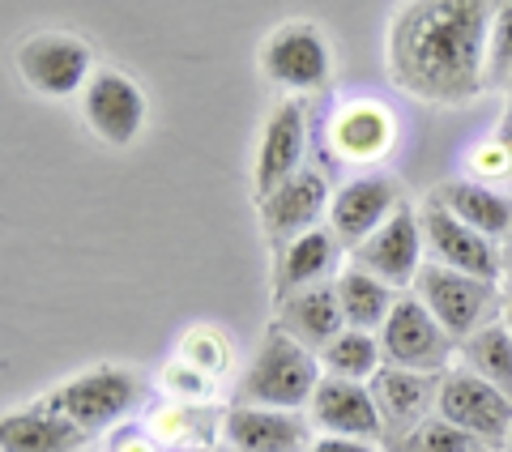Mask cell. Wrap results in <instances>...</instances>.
Returning <instances> with one entry per match:
<instances>
[{"instance_id":"26","label":"cell","mask_w":512,"mask_h":452,"mask_svg":"<svg viewBox=\"0 0 512 452\" xmlns=\"http://www.w3.org/2000/svg\"><path fill=\"white\" fill-rule=\"evenodd\" d=\"M180 359L192 363L197 371H205L210 380H218L222 371H231L235 350H231V342H227V333H222V329H214V325H192L180 337Z\"/></svg>"},{"instance_id":"12","label":"cell","mask_w":512,"mask_h":452,"mask_svg":"<svg viewBox=\"0 0 512 452\" xmlns=\"http://www.w3.org/2000/svg\"><path fill=\"white\" fill-rule=\"evenodd\" d=\"M419 226H423V244H427V252H431V261L436 265L470 273V278H483V282H500L504 252H500L495 239L470 231V226H461L436 201H427L419 209Z\"/></svg>"},{"instance_id":"20","label":"cell","mask_w":512,"mask_h":452,"mask_svg":"<svg viewBox=\"0 0 512 452\" xmlns=\"http://www.w3.org/2000/svg\"><path fill=\"white\" fill-rule=\"evenodd\" d=\"M431 201L440 209H448L461 226L487 235V239H508L512 235V197H504L500 188H487V184H474V180H444Z\"/></svg>"},{"instance_id":"9","label":"cell","mask_w":512,"mask_h":452,"mask_svg":"<svg viewBox=\"0 0 512 452\" xmlns=\"http://www.w3.org/2000/svg\"><path fill=\"white\" fill-rule=\"evenodd\" d=\"M402 205H406V197H402V180H397V175H384V171L355 175V180H346L338 192H333V201H329V231H333V239H338L342 248L355 252Z\"/></svg>"},{"instance_id":"28","label":"cell","mask_w":512,"mask_h":452,"mask_svg":"<svg viewBox=\"0 0 512 452\" xmlns=\"http://www.w3.org/2000/svg\"><path fill=\"white\" fill-rule=\"evenodd\" d=\"M158 389H163L167 397H175V401H205L214 393V380L205 376V371H197L192 363H184V359H171L163 367V376H158Z\"/></svg>"},{"instance_id":"16","label":"cell","mask_w":512,"mask_h":452,"mask_svg":"<svg viewBox=\"0 0 512 452\" xmlns=\"http://www.w3.org/2000/svg\"><path fill=\"white\" fill-rule=\"evenodd\" d=\"M397 141V116L376 99L346 103L329 124V150L342 163H380Z\"/></svg>"},{"instance_id":"7","label":"cell","mask_w":512,"mask_h":452,"mask_svg":"<svg viewBox=\"0 0 512 452\" xmlns=\"http://www.w3.org/2000/svg\"><path fill=\"white\" fill-rule=\"evenodd\" d=\"M436 414L444 423L474 435V440L491 452L500 448L512 431V397L500 393L495 384H487L483 376H474L470 367H457V371H444L440 376Z\"/></svg>"},{"instance_id":"23","label":"cell","mask_w":512,"mask_h":452,"mask_svg":"<svg viewBox=\"0 0 512 452\" xmlns=\"http://www.w3.org/2000/svg\"><path fill=\"white\" fill-rule=\"evenodd\" d=\"M338 299H342V312H346V329H363V333H380L384 320H389L397 308L393 286L372 278V273L359 269V265H346L338 273Z\"/></svg>"},{"instance_id":"6","label":"cell","mask_w":512,"mask_h":452,"mask_svg":"<svg viewBox=\"0 0 512 452\" xmlns=\"http://www.w3.org/2000/svg\"><path fill=\"white\" fill-rule=\"evenodd\" d=\"M414 299L440 320V329L453 337V342H470L478 329L491 325V312L500 295H495V282L483 278H470V273H457V269H444L436 261H427L414 278Z\"/></svg>"},{"instance_id":"8","label":"cell","mask_w":512,"mask_h":452,"mask_svg":"<svg viewBox=\"0 0 512 452\" xmlns=\"http://www.w3.org/2000/svg\"><path fill=\"white\" fill-rule=\"evenodd\" d=\"M82 120L94 137L111 150H128L150 120V99L137 77L124 69H99L82 90Z\"/></svg>"},{"instance_id":"25","label":"cell","mask_w":512,"mask_h":452,"mask_svg":"<svg viewBox=\"0 0 512 452\" xmlns=\"http://www.w3.org/2000/svg\"><path fill=\"white\" fill-rule=\"evenodd\" d=\"M461 354H466V367L474 376H483L487 384L512 397V329L504 320H491L470 342H461Z\"/></svg>"},{"instance_id":"24","label":"cell","mask_w":512,"mask_h":452,"mask_svg":"<svg viewBox=\"0 0 512 452\" xmlns=\"http://www.w3.org/2000/svg\"><path fill=\"white\" fill-rule=\"evenodd\" d=\"M320 367H325V376H333V380H355V384L376 380L384 371L380 337L363 333V329H346L320 350Z\"/></svg>"},{"instance_id":"18","label":"cell","mask_w":512,"mask_h":452,"mask_svg":"<svg viewBox=\"0 0 512 452\" xmlns=\"http://www.w3.org/2000/svg\"><path fill=\"white\" fill-rule=\"evenodd\" d=\"M338 256H342V244L333 239L329 226H316V231L291 239L286 248H278V261H274V299L325 286L329 278L338 282L342 273Z\"/></svg>"},{"instance_id":"2","label":"cell","mask_w":512,"mask_h":452,"mask_svg":"<svg viewBox=\"0 0 512 452\" xmlns=\"http://www.w3.org/2000/svg\"><path fill=\"white\" fill-rule=\"evenodd\" d=\"M325 380L320 354L299 346L295 337H286L278 325L265 333V342L256 346L252 363L239 376V406H265V410H308L312 397Z\"/></svg>"},{"instance_id":"34","label":"cell","mask_w":512,"mask_h":452,"mask_svg":"<svg viewBox=\"0 0 512 452\" xmlns=\"http://www.w3.org/2000/svg\"><path fill=\"white\" fill-rule=\"evenodd\" d=\"M180 452H214V448H180Z\"/></svg>"},{"instance_id":"19","label":"cell","mask_w":512,"mask_h":452,"mask_svg":"<svg viewBox=\"0 0 512 452\" xmlns=\"http://www.w3.org/2000/svg\"><path fill=\"white\" fill-rule=\"evenodd\" d=\"M278 329L286 337H295L299 346H308L312 354H320L333 337L346 333L338 282H325V286H312V290H299V295L278 299Z\"/></svg>"},{"instance_id":"30","label":"cell","mask_w":512,"mask_h":452,"mask_svg":"<svg viewBox=\"0 0 512 452\" xmlns=\"http://www.w3.org/2000/svg\"><path fill=\"white\" fill-rule=\"evenodd\" d=\"M111 452H158V444L150 431L124 427V431H116V440H111Z\"/></svg>"},{"instance_id":"15","label":"cell","mask_w":512,"mask_h":452,"mask_svg":"<svg viewBox=\"0 0 512 452\" xmlns=\"http://www.w3.org/2000/svg\"><path fill=\"white\" fill-rule=\"evenodd\" d=\"M312 427L320 435H346V440H376L384 431V418H380V406L367 384H355V380H333L325 376L320 389L312 397Z\"/></svg>"},{"instance_id":"33","label":"cell","mask_w":512,"mask_h":452,"mask_svg":"<svg viewBox=\"0 0 512 452\" xmlns=\"http://www.w3.org/2000/svg\"><path fill=\"white\" fill-rule=\"evenodd\" d=\"M504 265H512V235H508V252H504Z\"/></svg>"},{"instance_id":"32","label":"cell","mask_w":512,"mask_h":452,"mask_svg":"<svg viewBox=\"0 0 512 452\" xmlns=\"http://www.w3.org/2000/svg\"><path fill=\"white\" fill-rule=\"evenodd\" d=\"M504 325L512 329V286L504 290Z\"/></svg>"},{"instance_id":"27","label":"cell","mask_w":512,"mask_h":452,"mask_svg":"<svg viewBox=\"0 0 512 452\" xmlns=\"http://www.w3.org/2000/svg\"><path fill=\"white\" fill-rule=\"evenodd\" d=\"M483 444L474 440V435H466L461 427L444 423V418H427V423H419L410 435H406V452H478Z\"/></svg>"},{"instance_id":"1","label":"cell","mask_w":512,"mask_h":452,"mask_svg":"<svg viewBox=\"0 0 512 452\" xmlns=\"http://www.w3.org/2000/svg\"><path fill=\"white\" fill-rule=\"evenodd\" d=\"M495 5L483 0H410L389 22V77L436 107L470 103L487 90Z\"/></svg>"},{"instance_id":"21","label":"cell","mask_w":512,"mask_h":452,"mask_svg":"<svg viewBox=\"0 0 512 452\" xmlns=\"http://www.w3.org/2000/svg\"><path fill=\"white\" fill-rule=\"evenodd\" d=\"M440 384H431V376L419 371H402V367H384L372 380V397L380 406V418L389 431L410 435L419 423H427V410L436 406Z\"/></svg>"},{"instance_id":"17","label":"cell","mask_w":512,"mask_h":452,"mask_svg":"<svg viewBox=\"0 0 512 452\" xmlns=\"http://www.w3.org/2000/svg\"><path fill=\"white\" fill-rule=\"evenodd\" d=\"M231 452H308L312 427L291 410H265V406H231L222 423Z\"/></svg>"},{"instance_id":"22","label":"cell","mask_w":512,"mask_h":452,"mask_svg":"<svg viewBox=\"0 0 512 452\" xmlns=\"http://www.w3.org/2000/svg\"><path fill=\"white\" fill-rule=\"evenodd\" d=\"M90 440L39 401L30 410H9L0 418V452H77Z\"/></svg>"},{"instance_id":"14","label":"cell","mask_w":512,"mask_h":452,"mask_svg":"<svg viewBox=\"0 0 512 452\" xmlns=\"http://www.w3.org/2000/svg\"><path fill=\"white\" fill-rule=\"evenodd\" d=\"M329 201H333V192L325 184V175L303 167L291 184H282L274 192V197L256 201V209H261V222H265L269 239H274L278 248H286L291 239L316 231L320 214H329Z\"/></svg>"},{"instance_id":"13","label":"cell","mask_w":512,"mask_h":452,"mask_svg":"<svg viewBox=\"0 0 512 452\" xmlns=\"http://www.w3.org/2000/svg\"><path fill=\"white\" fill-rule=\"evenodd\" d=\"M423 248H427V244H423L419 209L402 205L372 239H367L363 248L350 252V265L367 269L372 278L389 282V286L397 290V286H414V278H419V269L427 265V261H423Z\"/></svg>"},{"instance_id":"35","label":"cell","mask_w":512,"mask_h":452,"mask_svg":"<svg viewBox=\"0 0 512 452\" xmlns=\"http://www.w3.org/2000/svg\"><path fill=\"white\" fill-rule=\"evenodd\" d=\"M478 452H491V448H478Z\"/></svg>"},{"instance_id":"29","label":"cell","mask_w":512,"mask_h":452,"mask_svg":"<svg viewBox=\"0 0 512 452\" xmlns=\"http://www.w3.org/2000/svg\"><path fill=\"white\" fill-rule=\"evenodd\" d=\"M512 73V0L495 5V22H491V52H487V82H500Z\"/></svg>"},{"instance_id":"3","label":"cell","mask_w":512,"mask_h":452,"mask_svg":"<svg viewBox=\"0 0 512 452\" xmlns=\"http://www.w3.org/2000/svg\"><path fill=\"white\" fill-rule=\"evenodd\" d=\"M141 393H146V380H141L133 367L99 363V367L77 371V376L56 384V389L43 397V406L60 414L64 423H73L82 435H94L111 423H120L128 410H137Z\"/></svg>"},{"instance_id":"5","label":"cell","mask_w":512,"mask_h":452,"mask_svg":"<svg viewBox=\"0 0 512 452\" xmlns=\"http://www.w3.org/2000/svg\"><path fill=\"white\" fill-rule=\"evenodd\" d=\"M94 73V47L73 30H35L18 43V77L39 99H73Z\"/></svg>"},{"instance_id":"10","label":"cell","mask_w":512,"mask_h":452,"mask_svg":"<svg viewBox=\"0 0 512 452\" xmlns=\"http://www.w3.org/2000/svg\"><path fill=\"white\" fill-rule=\"evenodd\" d=\"M380 337V350L389 367H402V371H419V376H436V371L448 367L453 359V337L440 329V320L431 316L427 308L414 295L397 299L393 316L384 320V329L376 333Z\"/></svg>"},{"instance_id":"31","label":"cell","mask_w":512,"mask_h":452,"mask_svg":"<svg viewBox=\"0 0 512 452\" xmlns=\"http://www.w3.org/2000/svg\"><path fill=\"white\" fill-rule=\"evenodd\" d=\"M308 452H376L372 440H346V435H316Z\"/></svg>"},{"instance_id":"4","label":"cell","mask_w":512,"mask_h":452,"mask_svg":"<svg viewBox=\"0 0 512 452\" xmlns=\"http://www.w3.org/2000/svg\"><path fill=\"white\" fill-rule=\"evenodd\" d=\"M256 69L286 94H316L333 82V43L312 18L278 22L256 47Z\"/></svg>"},{"instance_id":"11","label":"cell","mask_w":512,"mask_h":452,"mask_svg":"<svg viewBox=\"0 0 512 452\" xmlns=\"http://www.w3.org/2000/svg\"><path fill=\"white\" fill-rule=\"evenodd\" d=\"M303 150H308V116L299 99H282L261 128V145L252 158V197L265 201L282 184H291L303 171Z\"/></svg>"}]
</instances>
